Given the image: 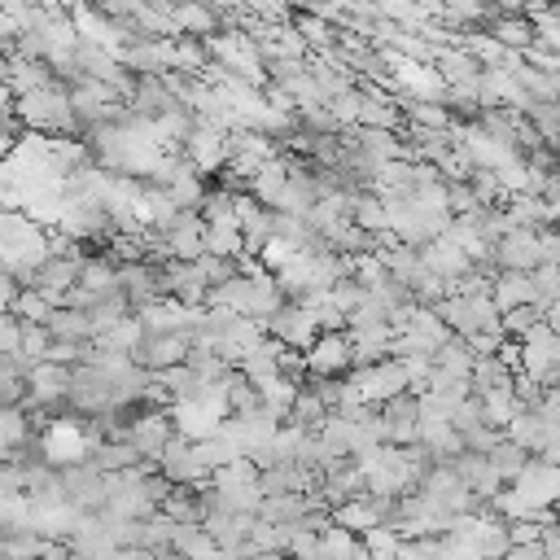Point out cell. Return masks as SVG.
Here are the masks:
<instances>
[{
  "mask_svg": "<svg viewBox=\"0 0 560 560\" xmlns=\"http://www.w3.org/2000/svg\"><path fill=\"white\" fill-rule=\"evenodd\" d=\"M354 385H359L363 402L372 407V402H394V398H402V394L411 389V376H407V363H402V359H381V363H372V368H359V372H354Z\"/></svg>",
  "mask_w": 560,
  "mask_h": 560,
  "instance_id": "obj_2",
  "label": "cell"
},
{
  "mask_svg": "<svg viewBox=\"0 0 560 560\" xmlns=\"http://www.w3.org/2000/svg\"><path fill=\"white\" fill-rule=\"evenodd\" d=\"M503 9H529V0H499Z\"/></svg>",
  "mask_w": 560,
  "mask_h": 560,
  "instance_id": "obj_22",
  "label": "cell"
},
{
  "mask_svg": "<svg viewBox=\"0 0 560 560\" xmlns=\"http://www.w3.org/2000/svg\"><path fill=\"white\" fill-rule=\"evenodd\" d=\"M298 31H302V39L315 44V48H328V44H332V26H328V18H302Z\"/></svg>",
  "mask_w": 560,
  "mask_h": 560,
  "instance_id": "obj_19",
  "label": "cell"
},
{
  "mask_svg": "<svg viewBox=\"0 0 560 560\" xmlns=\"http://www.w3.org/2000/svg\"><path fill=\"white\" fill-rule=\"evenodd\" d=\"M22 433H26V424H22V411H18V407H9V411H4V446L13 451V446L22 442Z\"/></svg>",
  "mask_w": 560,
  "mask_h": 560,
  "instance_id": "obj_20",
  "label": "cell"
},
{
  "mask_svg": "<svg viewBox=\"0 0 560 560\" xmlns=\"http://www.w3.org/2000/svg\"><path fill=\"white\" fill-rule=\"evenodd\" d=\"M354 363V341L350 332H319L315 346L306 350V368L315 376H341Z\"/></svg>",
  "mask_w": 560,
  "mask_h": 560,
  "instance_id": "obj_4",
  "label": "cell"
},
{
  "mask_svg": "<svg viewBox=\"0 0 560 560\" xmlns=\"http://www.w3.org/2000/svg\"><path fill=\"white\" fill-rule=\"evenodd\" d=\"M394 66H398L394 83H398V88H407V92H411V101H438V96L446 92V79H442L433 66L411 61V57H394Z\"/></svg>",
  "mask_w": 560,
  "mask_h": 560,
  "instance_id": "obj_9",
  "label": "cell"
},
{
  "mask_svg": "<svg viewBox=\"0 0 560 560\" xmlns=\"http://www.w3.org/2000/svg\"><path fill=\"white\" fill-rule=\"evenodd\" d=\"M48 332H52V341H79V337H92V315L79 311V306H70V311H52Z\"/></svg>",
  "mask_w": 560,
  "mask_h": 560,
  "instance_id": "obj_12",
  "label": "cell"
},
{
  "mask_svg": "<svg viewBox=\"0 0 560 560\" xmlns=\"http://www.w3.org/2000/svg\"><path fill=\"white\" fill-rule=\"evenodd\" d=\"M542 319H547V328H551V332H560V298H556V302L542 311Z\"/></svg>",
  "mask_w": 560,
  "mask_h": 560,
  "instance_id": "obj_21",
  "label": "cell"
},
{
  "mask_svg": "<svg viewBox=\"0 0 560 560\" xmlns=\"http://www.w3.org/2000/svg\"><path fill=\"white\" fill-rule=\"evenodd\" d=\"M206 52H214L223 66H232L236 74H249L254 83H262V70H258V39H245V35H210L206 39Z\"/></svg>",
  "mask_w": 560,
  "mask_h": 560,
  "instance_id": "obj_6",
  "label": "cell"
},
{
  "mask_svg": "<svg viewBox=\"0 0 560 560\" xmlns=\"http://www.w3.org/2000/svg\"><path fill=\"white\" fill-rule=\"evenodd\" d=\"M490 464L499 468V477H508V481H516V477L525 472V464H529V459H525V446H516L512 438H503V442H499V446L490 451Z\"/></svg>",
  "mask_w": 560,
  "mask_h": 560,
  "instance_id": "obj_16",
  "label": "cell"
},
{
  "mask_svg": "<svg viewBox=\"0 0 560 560\" xmlns=\"http://www.w3.org/2000/svg\"><path fill=\"white\" fill-rule=\"evenodd\" d=\"M499 315L516 311V306H538V289H534V271H503L490 289Z\"/></svg>",
  "mask_w": 560,
  "mask_h": 560,
  "instance_id": "obj_10",
  "label": "cell"
},
{
  "mask_svg": "<svg viewBox=\"0 0 560 560\" xmlns=\"http://www.w3.org/2000/svg\"><path fill=\"white\" fill-rule=\"evenodd\" d=\"M44 451H48V459H57V464H66V459H83V433H79L74 424H57V429L48 433Z\"/></svg>",
  "mask_w": 560,
  "mask_h": 560,
  "instance_id": "obj_14",
  "label": "cell"
},
{
  "mask_svg": "<svg viewBox=\"0 0 560 560\" xmlns=\"http://www.w3.org/2000/svg\"><path fill=\"white\" fill-rule=\"evenodd\" d=\"M494 258H499L508 271H538V267H542L538 228H508L503 241L494 245Z\"/></svg>",
  "mask_w": 560,
  "mask_h": 560,
  "instance_id": "obj_3",
  "label": "cell"
},
{
  "mask_svg": "<svg viewBox=\"0 0 560 560\" xmlns=\"http://www.w3.org/2000/svg\"><path fill=\"white\" fill-rule=\"evenodd\" d=\"M368 551H372V560H398V551H402V542L385 529V525H376V529H368V542H363Z\"/></svg>",
  "mask_w": 560,
  "mask_h": 560,
  "instance_id": "obj_17",
  "label": "cell"
},
{
  "mask_svg": "<svg viewBox=\"0 0 560 560\" xmlns=\"http://www.w3.org/2000/svg\"><path fill=\"white\" fill-rule=\"evenodd\" d=\"M171 18H175V31H188V35H206L210 39V31H214V13L206 4H197V0L175 4Z\"/></svg>",
  "mask_w": 560,
  "mask_h": 560,
  "instance_id": "obj_13",
  "label": "cell"
},
{
  "mask_svg": "<svg viewBox=\"0 0 560 560\" xmlns=\"http://www.w3.org/2000/svg\"><path fill=\"white\" fill-rule=\"evenodd\" d=\"M184 149H188V166H192L197 175H210L214 166L228 162V131H219V127H210V122H197L192 136L184 140Z\"/></svg>",
  "mask_w": 560,
  "mask_h": 560,
  "instance_id": "obj_5",
  "label": "cell"
},
{
  "mask_svg": "<svg viewBox=\"0 0 560 560\" xmlns=\"http://www.w3.org/2000/svg\"><path fill=\"white\" fill-rule=\"evenodd\" d=\"M166 442H171V424H166V416H144V420L131 429V446H136L140 455H162Z\"/></svg>",
  "mask_w": 560,
  "mask_h": 560,
  "instance_id": "obj_11",
  "label": "cell"
},
{
  "mask_svg": "<svg viewBox=\"0 0 560 560\" xmlns=\"http://www.w3.org/2000/svg\"><path fill=\"white\" fill-rule=\"evenodd\" d=\"M359 122H368V127H389V122H394V105H385V101H376V96H363V101H359Z\"/></svg>",
  "mask_w": 560,
  "mask_h": 560,
  "instance_id": "obj_18",
  "label": "cell"
},
{
  "mask_svg": "<svg viewBox=\"0 0 560 560\" xmlns=\"http://www.w3.org/2000/svg\"><path fill=\"white\" fill-rule=\"evenodd\" d=\"M494 39L503 44V48H525L529 52V44H534V22H525V18H499L494 22Z\"/></svg>",
  "mask_w": 560,
  "mask_h": 560,
  "instance_id": "obj_15",
  "label": "cell"
},
{
  "mask_svg": "<svg viewBox=\"0 0 560 560\" xmlns=\"http://www.w3.org/2000/svg\"><path fill=\"white\" fill-rule=\"evenodd\" d=\"M26 122H31V131H66L70 122H74V101L66 96V92H57V88H39V92H26L18 105H13Z\"/></svg>",
  "mask_w": 560,
  "mask_h": 560,
  "instance_id": "obj_1",
  "label": "cell"
},
{
  "mask_svg": "<svg viewBox=\"0 0 560 560\" xmlns=\"http://www.w3.org/2000/svg\"><path fill=\"white\" fill-rule=\"evenodd\" d=\"M26 398L31 402H57V398H70V385H74V372L66 368V363H52V359H44V363H35V368H26Z\"/></svg>",
  "mask_w": 560,
  "mask_h": 560,
  "instance_id": "obj_8",
  "label": "cell"
},
{
  "mask_svg": "<svg viewBox=\"0 0 560 560\" xmlns=\"http://www.w3.org/2000/svg\"><path fill=\"white\" fill-rule=\"evenodd\" d=\"M262 328H271L284 346H306V350H311V346H315V337L324 332L311 306H284V311H280V315H271Z\"/></svg>",
  "mask_w": 560,
  "mask_h": 560,
  "instance_id": "obj_7",
  "label": "cell"
}]
</instances>
